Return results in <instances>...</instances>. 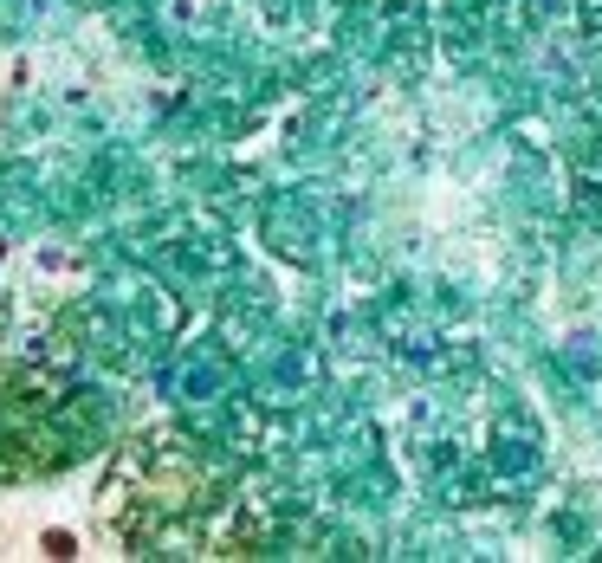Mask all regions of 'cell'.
I'll list each match as a JSON object with an SVG mask.
<instances>
[{
  "label": "cell",
  "mask_w": 602,
  "mask_h": 563,
  "mask_svg": "<svg viewBox=\"0 0 602 563\" xmlns=\"http://www.w3.org/2000/svg\"><path fill=\"white\" fill-rule=\"evenodd\" d=\"M39 544H46V557H72L78 551V538H65V531H46Z\"/></svg>",
  "instance_id": "6da1fadb"
}]
</instances>
